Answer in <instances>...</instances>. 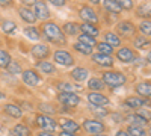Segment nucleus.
Instances as JSON below:
<instances>
[{
	"label": "nucleus",
	"mask_w": 151,
	"mask_h": 136,
	"mask_svg": "<svg viewBox=\"0 0 151 136\" xmlns=\"http://www.w3.org/2000/svg\"><path fill=\"white\" fill-rule=\"evenodd\" d=\"M42 33L45 36V40H48L53 44H58V45H65L67 44V36L64 35L60 26L52 20L42 23Z\"/></svg>",
	"instance_id": "obj_1"
},
{
	"label": "nucleus",
	"mask_w": 151,
	"mask_h": 136,
	"mask_svg": "<svg viewBox=\"0 0 151 136\" xmlns=\"http://www.w3.org/2000/svg\"><path fill=\"white\" fill-rule=\"evenodd\" d=\"M103 80L104 86H109L110 89H116V88H121L127 83V76L121 71H116V70H110V71H104L103 76L100 77Z\"/></svg>",
	"instance_id": "obj_2"
},
{
	"label": "nucleus",
	"mask_w": 151,
	"mask_h": 136,
	"mask_svg": "<svg viewBox=\"0 0 151 136\" xmlns=\"http://www.w3.org/2000/svg\"><path fill=\"white\" fill-rule=\"evenodd\" d=\"M82 130L91 136H95V135H100V133H104L106 132V124L98 119H91V118H85L80 124Z\"/></svg>",
	"instance_id": "obj_3"
},
{
	"label": "nucleus",
	"mask_w": 151,
	"mask_h": 136,
	"mask_svg": "<svg viewBox=\"0 0 151 136\" xmlns=\"http://www.w3.org/2000/svg\"><path fill=\"white\" fill-rule=\"evenodd\" d=\"M136 32H137V27L134 26V23L132 20H121L115 27V33L119 38H133Z\"/></svg>",
	"instance_id": "obj_4"
},
{
	"label": "nucleus",
	"mask_w": 151,
	"mask_h": 136,
	"mask_svg": "<svg viewBox=\"0 0 151 136\" xmlns=\"http://www.w3.org/2000/svg\"><path fill=\"white\" fill-rule=\"evenodd\" d=\"M35 126L38 129H41L42 132H55L58 129V121L50 115L38 114L35 117Z\"/></svg>",
	"instance_id": "obj_5"
},
{
	"label": "nucleus",
	"mask_w": 151,
	"mask_h": 136,
	"mask_svg": "<svg viewBox=\"0 0 151 136\" xmlns=\"http://www.w3.org/2000/svg\"><path fill=\"white\" fill-rule=\"evenodd\" d=\"M58 101L62 104V107L74 109V107H77L80 104L82 98H80V95L77 92H59Z\"/></svg>",
	"instance_id": "obj_6"
},
{
	"label": "nucleus",
	"mask_w": 151,
	"mask_h": 136,
	"mask_svg": "<svg viewBox=\"0 0 151 136\" xmlns=\"http://www.w3.org/2000/svg\"><path fill=\"white\" fill-rule=\"evenodd\" d=\"M116 59L119 60L121 64H125V65H129V64H133L136 62V59H137V53L133 50L132 47H127V45H121L118 50H116Z\"/></svg>",
	"instance_id": "obj_7"
},
{
	"label": "nucleus",
	"mask_w": 151,
	"mask_h": 136,
	"mask_svg": "<svg viewBox=\"0 0 151 136\" xmlns=\"http://www.w3.org/2000/svg\"><path fill=\"white\" fill-rule=\"evenodd\" d=\"M53 59H55L56 64H59L62 67H73L76 64V59H74L73 53L65 50V48H59V50H56L53 53Z\"/></svg>",
	"instance_id": "obj_8"
},
{
	"label": "nucleus",
	"mask_w": 151,
	"mask_h": 136,
	"mask_svg": "<svg viewBox=\"0 0 151 136\" xmlns=\"http://www.w3.org/2000/svg\"><path fill=\"white\" fill-rule=\"evenodd\" d=\"M79 17L83 23H89V24H95L98 26L100 18L97 15V12L91 8V5H83L79 8Z\"/></svg>",
	"instance_id": "obj_9"
},
{
	"label": "nucleus",
	"mask_w": 151,
	"mask_h": 136,
	"mask_svg": "<svg viewBox=\"0 0 151 136\" xmlns=\"http://www.w3.org/2000/svg\"><path fill=\"white\" fill-rule=\"evenodd\" d=\"M124 106H129V109L132 110L147 109V107H151V100L150 98H142L139 95H132L124 100Z\"/></svg>",
	"instance_id": "obj_10"
},
{
	"label": "nucleus",
	"mask_w": 151,
	"mask_h": 136,
	"mask_svg": "<svg viewBox=\"0 0 151 136\" xmlns=\"http://www.w3.org/2000/svg\"><path fill=\"white\" fill-rule=\"evenodd\" d=\"M21 79H23L24 85L30 86V88H35V86H38L41 83V74L33 68H27V70H23Z\"/></svg>",
	"instance_id": "obj_11"
},
{
	"label": "nucleus",
	"mask_w": 151,
	"mask_h": 136,
	"mask_svg": "<svg viewBox=\"0 0 151 136\" xmlns=\"http://www.w3.org/2000/svg\"><path fill=\"white\" fill-rule=\"evenodd\" d=\"M86 100L91 106H100V107H106L110 103V98L104 92H95V91H89V94L86 95Z\"/></svg>",
	"instance_id": "obj_12"
},
{
	"label": "nucleus",
	"mask_w": 151,
	"mask_h": 136,
	"mask_svg": "<svg viewBox=\"0 0 151 136\" xmlns=\"http://www.w3.org/2000/svg\"><path fill=\"white\" fill-rule=\"evenodd\" d=\"M30 55L40 62V60H45L52 56V50H50V47L47 44H35L30 48Z\"/></svg>",
	"instance_id": "obj_13"
},
{
	"label": "nucleus",
	"mask_w": 151,
	"mask_h": 136,
	"mask_svg": "<svg viewBox=\"0 0 151 136\" xmlns=\"http://www.w3.org/2000/svg\"><path fill=\"white\" fill-rule=\"evenodd\" d=\"M92 59V62L98 67H101V68H112L113 65H115V59H113L112 56L109 55H103V53H92L91 56Z\"/></svg>",
	"instance_id": "obj_14"
},
{
	"label": "nucleus",
	"mask_w": 151,
	"mask_h": 136,
	"mask_svg": "<svg viewBox=\"0 0 151 136\" xmlns=\"http://www.w3.org/2000/svg\"><path fill=\"white\" fill-rule=\"evenodd\" d=\"M33 14L36 17V20H41V21H48L50 18V9L48 6L45 5V2L42 0H38V2L33 5Z\"/></svg>",
	"instance_id": "obj_15"
},
{
	"label": "nucleus",
	"mask_w": 151,
	"mask_h": 136,
	"mask_svg": "<svg viewBox=\"0 0 151 136\" xmlns=\"http://www.w3.org/2000/svg\"><path fill=\"white\" fill-rule=\"evenodd\" d=\"M58 127H60L62 132H70V133H77L82 130L79 122H76L74 119H70V118H60L58 121Z\"/></svg>",
	"instance_id": "obj_16"
},
{
	"label": "nucleus",
	"mask_w": 151,
	"mask_h": 136,
	"mask_svg": "<svg viewBox=\"0 0 151 136\" xmlns=\"http://www.w3.org/2000/svg\"><path fill=\"white\" fill-rule=\"evenodd\" d=\"M134 92L142 98H151V80H142L134 85Z\"/></svg>",
	"instance_id": "obj_17"
},
{
	"label": "nucleus",
	"mask_w": 151,
	"mask_h": 136,
	"mask_svg": "<svg viewBox=\"0 0 151 136\" xmlns=\"http://www.w3.org/2000/svg\"><path fill=\"white\" fill-rule=\"evenodd\" d=\"M70 77L74 82L82 83V82L89 79V70L85 67H76V68H73V71H70Z\"/></svg>",
	"instance_id": "obj_18"
},
{
	"label": "nucleus",
	"mask_w": 151,
	"mask_h": 136,
	"mask_svg": "<svg viewBox=\"0 0 151 136\" xmlns=\"http://www.w3.org/2000/svg\"><path fill=\"white\" fill-rule=\"evenodd\" d=\"M18 15L21 17L23 21L29 23L30 26H33V24L36 23V17H35V14H33V11H32L30 8H27V6H20V8H18Z\"/></svg>",
	"instance_id": "obj_19"
},
{
	"label": "nucleus",
	"mask_w": 151,
	"mask_h": 136,
	"mask_svg": "<svg viewBox=\"0 0 151 136\" xmlns=\"http://www.w3.org/2000/svg\"><path fill=\"white\" fill-rule=\"evenodd\" d=\"M133 47L136 50H147V48L151 47V41H150V38H147L144 35H134L133 36Z\"/></svg>",
	"instance_id": "obj_20"
},
{
	"label": "nucleus",
	"mask_w": 151,
	"mask_h": 136,
	"mask_svg": "<svg viewBox=\"0 0 151 136\" xmlns=\"http://www.w3.org/2000/svg\"><path fill=\"white\" fill-rule=\"evenodd\" d=\"M3 112H5L6 115L12 117V118H17V119H20V118L23 117V109H21L18 104H14V103L5 104V106H3Z\"/></svg>",
	"instance_id": "obj_21"
},
{
	"label": "nucleus",
	"mask_w": 151,
	"mask_h": 136,
	"mask_svg": "<svg viewBox=\"0 0 151 136\" xmlns=\"http://www.w3.org/2000/svg\"><path fill=\"white\" fill-rule=\"evenodd\" d=\"M124 119H125V121H129V124H132V126H139V127H144V129L150 124L148 121H145L142 117H139L136 112L127 114V115L124 117Z\"/></svg>",
	"instance_id": "obj_22"
},
{
	"label": "nucleus",
	"mask_w": 151,
	"mask_h": 136,
	"mask_svg": "<svg viewBox=\"0 0 151 136\" xmlns=\"http://www.w3.org/2000/svg\"><path fill=\"white\" fill-rule=\"evenodd\" d=\"M103 38H104V42H107L110 47L113 48H116V47H121V38L115 33V32H112V30H106L103 33Z\"/></svg>",
	"instance_id": "obj_23"
},
{
	"label": "nucleus",
	"mask_w": 151,
	"mask_h": 136,
	"mask_svg": "<svg viewBox=\"0 0 151 136\" xmlns=\"http://www.w3.org/2000/svg\"><path fill=\"white\" fill-rule=\"evenodd\" d=\"M36 71H41L42 74L52 76V74L56 73V67L55 64L48 62V60H40V62H36Z\"/></svg>",
	"instance_id": "obj_24"
},
{
	"label": "nucleus",
	"mask_w": 151,
	"mask_h": 136,
	"mask_svg": "<svg viewBox=\"0 0 151 136\" xmlns=\"http://www.w3.org/2000/svg\"><path fill=\"white\" fill-rule=\"evenodd\" d=\"M79 30L85 35H89V36H94V38H97V36L100 35V27L95 26V24H89V23H82L79 24Z\"/></svg>",
	"instance_id": "obj_25"
},
{
	"label": "nucleus",
	"mask_w": 151,
	"mask_h": 136,
	"mask_svg": "<svg viewBox=\"0 0 151 136\" xmlns=\"http://www.w3.org/2000/svg\"><path fill=\"white\" fill-rule=\"evenodd\" d=\"M62 32H64L65 36H77L79 35V24L74 23V21H67L64 23V26H60Z\"/></svg>",
	"instance_id": "obj_26"
},
{
	"label": "nucleus",
	"mask_w": 151,
	"mask_h": 136,
	"mask_svg": "<svg viewBox=\"0 0 151 136\" xmlns=\"http://www.w3.org/2000/svg\"><path fill=\"white\" fill-rule=\"evenodd\" d=\"M103 8L106 12H109L112 15H119L122 12V9L118 6V3L115 0H103Z\"/></svg>",
	"instance_id": "obj_27"
},
{
	"label": "nucleus",
	"mask_w": 151,
	"mask_h": 136,
	"mask_svg": "<svg viewBox=\"0 0 151 136\" xmlns=\"http://www.w3.org/2000/svg\"><path fill=\"white\" fill-rule=\"evenodd\" d=\"M106 88L103 80L100 77H91L88 79V89L89 91H95V92H103V89Z\"/></svg>",
	"instance_id": "obj_28"
},
{
	"label": "nucleus",
	"mask_w": 151,
	"mask_h": 136,
	"mask_svg": "<svg viewBox=\"0 0 151 136\" xmlns=\"http://www.w3.org/2000/svg\"><path fill=\"white\" fill-rule=\"evenodd\" d=\"M23 33L26 35L27 40H32V41H40V40H41V30L38 29V27H35V26L24 27Z\"/></svg>",
	"instance_id": "obj_29"
},
{
	"label": "nucleus",
	"mask_w": 151,
	"mask_h": 136,
	"mask_svg": "<svg viewBox=\"0 0 151 136\" xmlns=\"http://www.w3.org/2000/svg\"><path fill=\"white\" fill-rule=\"evenodd\" d=\"M30 129L26 124H17L14 126V129L11 130L9 136H30Z\"/></svg>",
	"instance_id": "obj_30"
},
{
	"label": "nucleus",
	"mask_w": 151,
	"mask_h": 136,
	"mask_svg": "<svg viewBox=\"0 0 151 136\" xmlns=\"http://www.w3.org/2000/svg\"><path fill=\"white\" fill-rule=\"evenodd\" d=\"M73 48H74L76 52H79L80 55H83V56H92V53H94V48L92 47H88V45H85V44H82L79 41H76L73 44Z\"/></svg>",
	"instance_id": "obj_31"
},
{
	"label": "nucleus",
	"mask_w": 151,
	"mask_h": 136,
	"mask_svg": "<svg viewBox=\"0 0 151 136\" xmlns=\"http://www.w3.org/2000/svg\"><path fill=\"white\" fill-rule=\"evenodd\" d=\"M134 14L137 18H141V20H151V8L150 6H139L136 11H134Z\"/></svg>",
	"instance_id": "obj_32"
},
{
	"label": "nucleus",
	"mask_w": 151,
	"mask_h": 136,
	"mask_svg": "<svg viewBox=\"0 0 151 136\" xmlns=\"http://www.w3.org/2000/svg\"><path fill=\"white\" fill-rule=\"evenodd\" d=\"M77 41L79 42H82V44H85V45H88V47H95L97 45V38H94V36H89V35H85V33H80V35H77Z\"/></svg>",
	"instance_id": "obj_33"
},
{
	"label": "nucleus",
	"mask_w": 151,
	"mask_h": 136,
	"mask_svg": "<svg viewBox=\"0 0 151 136\" xmlns=\"http://www.w3.org/2000/svg\"><path fill=\"white\" fill-rule=\"evenodd\" d=\"M89 110H91V112H92L97 118H106V117L110 115V112H109L107 107H100V106H91V104H89Z\"/></svg>",
	"instance_id": "obj_34"
},
{
	"label": "nucleus",
	"mask_w": 151,
	"mask_h": 136,
	"mask_svg": "<svg viewBox=\"0 0 151 136\" xmlns=\"http://www.w3.org/2000/svg\"><path fill=\"white\" fill-rule=\"evenodd\" d=\"M38 109H40V114H44V115H55L56 114V107L52 104V103H40L38 104Z\"/></svg>",
	"instance_id": "obj_35"
},
{
	"label": "nucleus",
	"mask_w": 151,
	"mask_h": 136,
	"mask_svg": "<svg viewBox=\"0 0 151 136\" xmlns=\"http://www.w3.org/2000/svg\"><path fill=\"white\" fill-rule=\"evenodd\" d=\"M125 132H127L130 136H145V135L148 133L144 127H139V126H132V124H129V126H127Z\"/></svg>",
	"instance_id": "obj_36"
},
{
	"label": "nucleus",
	"mask_w": 151,
	"mask_h": 136,
	"mask_svg": "<svg viewBox=\"0 0 151 136\" xmlns=\"http://www.w3.org/2000/svg\"><path fill=\"white\" fill-rule=\"evenodd\" d=\"M12 62V56L9 52L0 48V68H8V65Z\"/></svg>",
	"instance_id": "obj_37"
},
{
	"label": "nucleus",
	"mask_w": 151,
	"mask_h": 136,
	"mask_svg": "<svg viewBox=\"0 0 151 136\" xmlns=\"http://www.w3.org/2000/svg\"><path fill=\"white\" fill-rule=\"evenodd\" d=\"M139 32L144 36L150 38V36H151V20H141V23H139Z\"/></svg>",
	"instance_id": "obj_38"
},
{
	"label": "nucleus",
	"mask_w": 151,
	"mask_h": 136,
	"mask_svg": "<svg viewBox=\"0 0 151 136\" xmlns=\"http://www.w3.org/2000/svg\"><path fill=\"white\" fill-rule=\"evenodd\" d=\"M97 50H98V53H103V55H109V56H112V53L115 52V48L113 47H110L107 42H104V41H101V42H97Z\"/></svg>",
	"instance_id": "obj_39"
},
{
	"label": "nucleus",
	"mask_w": 151,
	"mask_h": 136,
	"mask_svg": "<svg viewBox=\"0 0 151 136\" xmlns=\"http://www.w3.org/2000/svg\"><path fill=\"white\" fill-rule=\"evenodd\" d=\"M56 88H58V91L59 92H76V86H73V83H70V82H58V85H56Z\"/></svg>",
	"instance_id": "obj_40"
},
{
	"label": "nucleus",
	"mask_w": 151,
	"mask_h": 136,
	"mask_svg": "<svg viewBox=\"0 0 151 136\" xmlns=\"http://www.w3.org/2000/svg\"><path fill=\"white\" fill-rule=\"evenodd\" d=\"M8 73L9 74H12V76H18V74H21L23 73V68H21V65L18 64V62H15V60H12V62L8 65Z\"/></svg>",
	"instance_id": "obj_41"
},
{
	"label": "nucleus",
	"mask_w": 151,
	"mask_h": 136,
	"mask_svg": "<svg viewBox=\"0 0 151 136\" xmlns=\"http://www.w3.org/2000/svg\"><path fill=\"white\" fill-rule=\"evenodd\" d=\"M118 3V6L122 9V11H133L134 9V3L133 0H115Z\"/></svg>",
	"instance_id": "obj_42"
},
{
	"label": "nucleus",
	"mask_w": 151,
	"mask_h": 136,
	"mask_svg": "<svg viewBox=\"0 0 151 136\" xmlns=\"http://www.w3.org/2000/svg\"><path fill=\"white\" fill-rule=\"evenodd\" d=\"M2 29H3L5 33H12V32H15L17 24H15L14 21H11V20H5V21L2 23Z\"/></svg>",
	"instance_id": "obj_43"
},
{
	"label": "nucleus",
	"mask_w": 151,
	"mask_h": 136,
	"mask_svg": "<svg viewBox=\"0 0 151 136\" xmlns=\"http://www.w3.org/2000/svg\"><path fill=\"white\" fill-rule=\"evenodd\" d=\"M133 112H136L139 117H142L145 121L151 122V110H147V109H137V110H133Z\"/></svg>",
	"instance_id": "obj_44"
},
{
	"label": "nucleus",
	"mask_w": 151,
	"mask_h": 136,
	"mask_svg": "<svg viewBox=\"0 0 151 136\" xmlns=\"http://www.w3.org/2000/svg\"><path fill=\"white\" fill-rule=\"evenodd\" d=\"M110 118H112V121L113 122H116V124H119V122H122L124 121V117L121 115V114H110Z\"/></svg>",
	"instance_id": "obj_45"
},
{
	"label": "nucleus",
	"mask_w": 151,
	"mask_h": 136,
	"mask_svg": "<svg viewBox=\"0 0 151 136\" xmlns=\"http://www.w3.org/2000/svg\"><path fill=\"white\" fill-rule=\"evenodd\" d=\"M52 5H55L56 8H62V6H65L67 5V0H48Z\"/></svg>",
	"instance_id": "obj_46"
},
{
	"label": "nucleus",
	"mask_w": 151,
	"mask_h": 136,
	"mask_svg": "<svg viewBox=\"0 0 151 136\" xmlns=\"http://www.w3.org/2000/svg\"><path fill=\"white\" fill-rule=\"evenodd\" d=\"M20 2L23 3V6H27V8H30V6H33L38 0H20Z\"/></svg>",
	"instance_id": "obj_47"
},
{
	"label": "nucleus",
	"mask_w": 151,
	"mask_h": 136,
	"mask_svg": "<svg viewBox=\"0 0 151 136\" xmlns=\"http://www.w3.org/2000/svg\"><path fill=\"white\" fill-rule=\"evenodd\" d=\"M58 136H79V135H77V133H70V132H62V130H60V132L58 133Z\"/></svg>",
	"instance_id": "obj_48"
},
{
	"label": "nucleus",
	"mask_w": 151,
	"mask_h": 136,
	"mask_svg": "<svg viewBox=\"0 0 151 136\" xmlns=\"http://www.w3.org/2000/svg\"><path fill=\"white\" fill-rule=\"evenodd\" d=\"M115 136H130V135L125 132V129H119V130L115 133Z\"/></svg>",
	"instance_id": "obj_49"
},
{
	"label": "nucleus",
	"mask_w": 151,
	"mask_h": 136,
	"mask_svg": "<svg viewBox=\"0 0 151 136\" xmlns=\"http://www.w3.org/2000/svg\"><path fill=\"white\" fill-rule=\"evenodd\" d=\"M11 5H12V0H0V6H3V8L11 6Z\"/></svg>",
	"instance_id": "obj_50"
},
{
	"label": "nucleus",
	"mask_w": 151,
	"mask_h": 136,
	"mask_svg": "<svg viewBox=\"0 0 151 136\" xmlns=\"http://www.w3.org/2000/svg\"><path fill=\"white\" fill-rule=\"evenodd\" d=\"M36 136H56V135L52 133V132H38Z\"/></svg>",
	"instance_id": "obj_51"
},
{
	"label": "nucleus",
	"mask_w": 151,
	"mask_h": 136,
	"mask_svg": "<svg viewBox=\"0 0 151 136\" xmlns=\"http://www.w3.org/2000/svg\"><path fill=\"white\" fill-rule=\"evenodd\" d=\"M88 2H89V5H100L101 0H88Z\"/></svg>",
	"instance_id": "obj_52"
},
{
	"label": "nucleus",
	"mask_w": 151,
	"mask_h": 136,
	"mask_svg": "<svg viewBox=\"0 0 151 136\" xmlns=\"http://www.w3.org/2000/svg\"><path fill=\"white\" fill-rule=\"evenodd\" d=\"M147 62L148 64H151V50L148 52V55H147Z\"/></svg>",
	"instance_id": "obj_53"
},
{
	"label": "nucleus",
	"mask_w": 151,
	"mask_h": 136,
	"mask_svg": "<svg viewBox=\"0 0 151 136\" xmlns=\"http://www.w3.org/2000/svg\"><path fill=\"white\" fill-rule=\"evenodd\" d=\"M2 98H5V94H3L2 91H0V100H2Z\"/></svg>",
	"instance_id": "obj_54"
},
{
	"label": "nucleus",
	"mask_w": 151,
	"mask_h": 136,
	"mask_svg": "<svg viewBox=\"0 0 151 136\" xmlns=\"http://www.w3.org/2000/svg\"><path fill=\"white\" fill-rule=\"evenodd\" d=\"M95 136H109L107 133H100V135H95Z\"/></svg>",
	"instance_id": "obj_55"
},
{
	"label": "nucleus",
	"mask_w": 151,
	"mask_h": 136,
	"mask_svg": "<svg viewBox=\"0 0 151 136\" xmlns=\"http://www.w3.org/2000/svg\"><path fill=\"white\" fill-rule=\"evenodd\" d=\"M148 133H150V136H151V126H150V129H148Z\"/></svg>",
	"instance_id": "obj_56"
},
{
	"label": "nucleus",
	"mask_w": 151,
	"mask_h": 136,
	"mask_svg": "<svg viewBox=\"0 0 151 136\" xmlns=\"http://www.w3.org/2000/svg\"><path fill=\"white\" fill-rule=\"evenodd\" d=\"M0 47H2V40H0Z\"/></svg>",
	"instance_id": "obj_57"
},
{
	"label": "nucleus",
	"mask_w": 151,
	"mask_h": 136,
	"mask_svg": "<svg viewBox=\"0 0 151 136\" xmlns=\"http://www.w3.org/2000/svg\"><path fill=\"white\" fill-rule=\"evenodd\" d=\"M70 2H73V0H70Z\"/></svg>",
	"instance_id": "obj_58"
}]
</instances>
